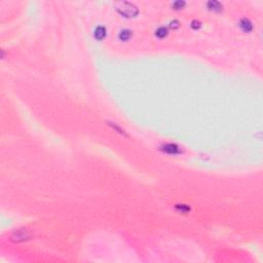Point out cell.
I'll return each instance as SVG.
<instances>
[{
    "mask_svg": "<svg viewBox=\"0 0 263 263\" xmlns=\"http://www.w3.org/2000/svg\"><path fill=\"white\" fill-rule=\"evenodd\" d=\"M118 11H121V15H125V17H134V15H137V12H138L137 8H136L133 4L128 3V2L121 3V6L118 7Z\"/></svg>",
    "mask_w": 263,
    "mask_h": 263,
    "instance_id": "1",
    "label": "cell"
},
{
    "mask_svg": "<svg viewBox=\"0 0 263 263\" xmlns=\"http://www.w3.org/2000/svg\"><path fill=\"white\" fill-rule=\"evenodd\" d=\"M164 152H167L169 154H178L180 153L179 147L176 146L175 144H167L164 146V149H162Z\"/></svg>",
    "mask_w": 263,
    "mask_h": 263,
    "instance_id": "2",
    "label": "cell"
},
{
    "mask_svg": "<svg viewBox=\"0 0 263 263\" xmlns=\"http://www.w3.org/2000/svg\"><path fill=\"white\" fill-rule=\"evenodd\" d=\"M241 26H242V28H243V30L247 31V32H249L250 30H252V28H253L251 23H250L248 20H246V19L241 22Z\"/></svg>",
    "mask_w": 263,
    "mask_h": 263,
    "instance_id": "3",
    "label": "cell"
},
{
    "mask_svg": "<svg viewBox=\"0 0 263 263\" xmlns=\"http://www.w3.org/2000/svg\"><path fill=\"white\" fill-rule=\"evenodd\" d=\"M209 5H210V8L214 9V11H221V5H220L219 2H216V1L213 2L212 1V2L209 3Z\"/></svg>",
    "mask_w": 263,
    "mask_h": 263,
    "instance_id": "4",
    "label": "cell"
}]
</instances>
